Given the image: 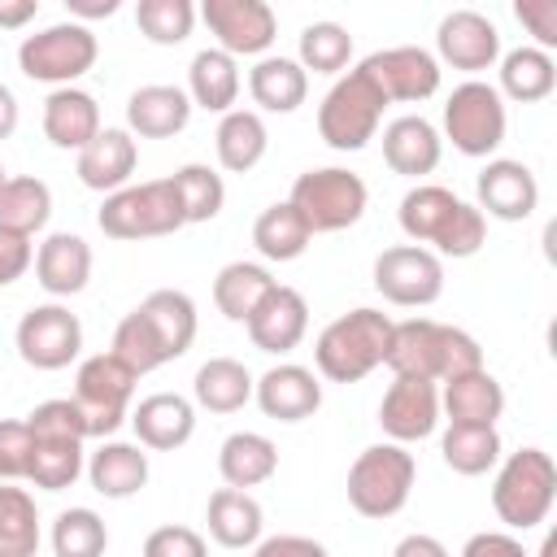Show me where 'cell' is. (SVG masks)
I'll return each mask as SVG.
<instances>
[{
	"label": "cell",
	"mask_w": 557,
	"mask_h": 557,
	"mask_svg": "<svg viewBox=\"0 0 557 557\" xmlns=\"http://www.w3.org/2000/svg\"><path fill=\"white\" fill-rule=\"evenodd\" d=\"M96 222L113 239H157V235H174L178 226H187L170 178H148V183L104 196Z\"/></svg>",
	"instance_id": "52a82bcc"
},
{
	"label": "cell",
	"mask_w": 557,
	"mask_h": 557,
	"mask_svg": "<svg viewBox=\"0 0 557 557\" xmlns=\"http://www.w3.org/2000/svg\"><path fill=\"white\" fill-rule=\"evenodd\" d=\"M26 426L30 435H74V440H87V422H83V409L74 405V396H57V400H44L26 413Z\"/></svg>",
	"instance_id": "681fc988"
},
{
	"label": "cell",
	"mask_w": 557,
	"mask_h": 557,
	"mask_svg": "<svg viewBox=\"0 0 557 557\" xmlns=\"http://www.w3.org/2000/svg\"><path fill=\"white\" fill-rule=\"evenodd\" d=\"M300 70L309 74H344V65L352 61V35L339 22H309L300 30Z\"/></svg>",
	"instance_id": "f6af8a7d"
},
{
	"label": "cell",
	"mask_w": 557,
	"mask_h": 557,
	"mask_svg": "<svg viewBox=\"0 0 557 557\" xmlns=\"http://www.w3.org/2000/svg\"><path fill=\"white\" fill-rule=\"evenodd\" d=\"M557 87V65L548 52L540 48H513L500 57V100H518V104H535V100H548Z\"/></svg>",
	"instance_id": "8d00e7d4"
},
{
	"label": "cell",
	"mask_w": 557,
	"mask_h": 557,
	"mask_svg": "<svg viewBox=\"0 0 557 557\" xmlns=\"http://www.w3.org/2000/svg\"><path fill=\"white\" fill-rule=\"evenodd\" d=\"M35 457V435L26 418H0V479H26Z\"/></svg>",
	"instance_id": "f907efd6"
},
{
	"label": "cell",
	"mask_w": 557,
	"mask_h": 557,
	"mask_svg": "<svg viewBox=\"0 0 557 557\" xmlns=\"http://www.w3.org/2000/svg\"><path fill=\"white\" fill-rule=\"evenodd\" d=\"M413 453L405 444H370L348 466V505L361 518H392L405 509L413 492Z\"/></svg>",
	"instance_id": "277c9868"
},
{
	"label": "cell",
	"mask_w": 557,
	"mask_h": 557,
	"mask_svg": "<svg viewBox=\"0 0 557 557\" xmlns=\"http://www.w3.org/2000/svg\"><path fill=\"white\" fill-rule=\"evenodd\" d=\"M479 213H492L500 222H527L540 205V183L531 174V165L522 161H509V157H492L483 170H479Z\"/></svg>",
	"instance_id": "e0dca14e"
},
{
	"label": "cell",
	"mask_w": 557,
	"mask_h": 557,
	"mask_svg": "<svg viewBox=\"0 0 557 557\" xmlns=\"http://www.w3.org/2000/svg\"><path fill=\"white\" fill-rule=\"evenodd\" d=\"M100 57V44L91 35V26L83 22H57L44 26L39 35H26L17 48V70L30 83H57V87H74V78H83Z\"/></svg>",
	"instance_id": "ba28073f"
},
{
	"label": "cell",
	"mask_w": 557,
	"mask_h": 557,
	"mask_svg": "<svg viewBox=\"0 0 557 557\" xmlns=\"http://www.w3.org/2000/svg\"><path fill=\"white\" fill-rule=\"evenodd\" d=\"M483 239H487V218L474 209V205H457V213H453V222L444 226V235L435 239V257H453V261H461V257H474L479 248H483Z\"/></svg>",
	"instance_id": "c3c4849f"
},
{
	"label": "cell",
	"mask_w": 557,
	"mask_h": 557,
	"mask_svg": "<svg viewBox=\"0 0 557 557\" xmlns=\"http://www.w3.org/2000/svg\"><path fill=\"white\" fill-rule=\"evenodd\" d=\"M239 96V65L222 48H200L187 65V100L209 113H231Z\"/></svg>",
	"instance_id": "f546056e"
},
{
	"label": "cell",
	"mask_w": 557,
	"mask_h": 557,
	"mask_svg": "<svg viewBox=\"0 0 557 557\" xmlns=\"http://www.w3.org/2000/svg\"><path fill=\"white\" fill-rule=\"evenodd\" d=\"M35 278L48 296H78L91 278V248L83 235L57 231L35 252Z\"/></svg>",
	"instance_id": "cb8c5ba5"
},
{
	"label": "cell",
	"mask_w": 557,
	"mask_h": 557,
	"mask_svg": "<svg viewBox=\"0 0 557 557\" xmlns=\"http://www.w3.org/2000/svg\"><path fill=\"white\" fill-rule=\"evenodd\" d=\"M39 548V509L26 487H0V557H35Z\"/></svg>",
	"instance_id": "60d3db41"
},
{
	"label": "cell",
	"mask_w": 557,
	"mask_h": 557,
	"mask_svg": "<svg viewBox=\"0 0 557 557\" xmlns=\"http://www.w3.org/2000/svg\"><path fill=\"white\" fill-rule=\"evenodd\" d=\"M83 474V440L74 435H35V457H30V483L44 492H61Z\"/></svg>",
	"instance_id": "7bdbcfd3"
},
{
	"label": "cell",
	"mask_w": 557,
	"mask_h": 557,
	"mask_svg": "<svg viewBox=\"0 0 557 557\" xmlns=\"http://www.w3.org/2000/svg\"><path fill=\"white\" fill-rule=\"evenodd\" d=\"M440 152H444V139L422 113H405L383 126V161L405 178L431 174L440 165Z\"/></svg>",
	"instance_id": "603a6c76"
},
{
	"label": "cell",
	"mask_w": 557,
	"mask_h": 557,
	"mask_svg": "<svg viewBox=\"0 0 557 557\" xmlns=\"http://www.w3.org/2000/svg\"><path fill=\"white\" fill-rule=\"evenodd\" d=\"M387 339H392V318L387 313L352 309V313L322 326V335L313 344L318 374L331 379V383H357V379H366L370 370L383 366Z\"/></svg>",
	"instance_id": "7a4b0ae2"
},
{
	"label": "cell",
	"mask_w": 557,
	"mask_h": 557,
	"mask_svg": "<svg viewBox=\"0 0 557 557\" xmlns=\"http://www.w3.org/2000/svg\"><path fill=\"white\" fill-rule=\"evenodd\" d=\"M35 13H39V0H0V26L4 30H22Z\"/></svg>",
	"instance_id": "680465c9"
},
{
	"label": "cell",
	"mask_w": 557,
	"mask_h": 557,
	"mask_svg": "<svg viewBox=\"0 0 557 557\" xmlns=\"http://www.w3.org/2000/svg\"><path fill=\"white\" fill-rule=\"evenodd\" d=\"M383 366L392 374H405V379L448 383L457 374L483 370V348L461 326H444V322H431V318H409V322H392Z\"/></svg>",
	"instance_id": "6da1fadb"
},
{
	"label": "cell",
	"mask_w": 557,
	"mask_h": 557,
	"mask_svg": "<svg viewBox=\"0 0 557 557\" xmlns=\"http://www.w3.org/2000/svg\"><path fill=\"white\" fill-rule=\"evenodd\" d=\"M30 261H35V244H30V235L0 226V287L17 283V278L30 270Z\"/></svg>",
	"instance_id": "db71d44e"
},
{
	"label": "cell",
	"mask_w": 557,
	"mask_h": 557,
	"mask_svg": "<svg viewBox=\"0 0 557 557\" xmlns=\"http://www.w3.org/2000/svg\"><path fill=\"white\" fill-rule=\"evenodd\" d=\"M392 557H448V548H444L435 535L413 531V535H405V540L392 548Z\"/></svg>",
	"instance_id": "6f0895ef"
},
{
	"label": "cell",
	"mask_w": 557,
	"mask_h": 557,
	"mask_svg": "<svg viewBox=\"0 0 557 557\" xmlns=\"http://www.w3.org/2000/svg\"><path fill=\"white\" fill-rule=\"evenodd\" d=\"M213 148H218L222 170H231V174L257 170L261 157H265V148H270V135H265L261 113L257 109H231V113H222L218 135H213Z\"/></svg>",
	"instance_id": "1f68e13d"
},
{
	"label": "cell",
	"mask_w": 557,
	"mask_h": 557,
	"mask_svg": "<svg viewBox=\"0 0 557 557\" xmlns=\"http://www.w3.org/2000/svg\"><path fill=\"white\" fill-rule=\"evenodd\" d=\"M135 370L126 361H117L113 352H96L78 366L74 379V405L83 409L87 422V440H104L113 435L126 418H131V396H135Z\"/></svg>",
	"instance_id": "9c48e42d"
},
{
	"label": "cell",
	"mask_w": 557,
	"mask_h": 557,
	"mask_svg": "<svg viewBox=\"0 0 557 557\" xmlns=\"http://www.w3.org/2000/svg\"><path fill=\"white\" fill-rule=\"evenodd\" d=\"M4 178H9V174H4V165H0V187H4Z\"/></svg>",
	"instance_id": "be15d7a7"
},
{
	"label": "cell",
	"mask_w": 557,
	"mask_h": 557,
	"mask_svg": "<svg viewBox=\"0 0 557 557\" xmlns=\"http://www.w3.org/2000/svg\"><path fill=\"white\" fill-rule=\"evenodd\" d=\"M505 100L492 83L483 78H466L461 87H453L448 104H444V135L453 139L457 152L466 157H492L505 144Z\"/></svg>",
	"instance_id": "30bf717a"
},
{
	"label": "cell",
	"mask_w": 557,
	"mask_h": 557,
	"mask_svg": "<svg viewBox=\"0 0 557 557\" xmlns=\"http://www.w3.org/2000/svg\"><path fill=\"white\" fill-rule=\"evenodd\" d=\"M135 161H139L135 135L126 126H100V135L78 152V178H83V187L113 196L131 183Z\"/></svg>",
	"instance_id": "ffe728a7"
},
{
	"label": "cell",
	"mask_w": 557,
	"mask_h": 557,
	"mask_svg": "<svg viewBox=\"0 0 557 557\" xmlns=\"http://www.w3.org/2000/svg\"><path fill=\"white\" fill-rule=\"evenodd\" d=\"M218 470H222V483H226V487L248 492V487L274 479V470H278V448H274V440H265L261 431H235V435H226L222 448H218Z\"/></svg>",
	"instance_id": "83f0119b"
},
{
	"label": "cell",
	"mask_w": 557,
	"mask_h": 557,
	"mask_svg": "<svg viewBox=\"0 0 557 557\" xmlns=\"http://www.w3.org/2000/svg\"><path fill=\"white\" fill-rule=\"evenodd\" d=\"M252 396L261 405L265 418L274 422H305L322 409V383L309 366H296V361H283L274 370H265L257 383H252Z\"/></svg>",
	"instance_id": "ac0fdd59"
},
{
	"label": "cell",
	"mask_w": 557,
	"mask_h": 557,
	"mask_svg": "<svg viewBox=\"0 0 557 557\" xmlns=\"http://www.w3.org/2000/svg\"><path fill=\"white\" fill-rule=\"evenodd\" d=\"M44 135L57 148L83 152L100 135V104H96V96L83 91V87H57L44 100Z\"/></svg>",
	"instance_id": "d4e9b609"
},
{
	"label": "cell",
	"mask_w": 557,
	"mask_h": 557,
	"mask_svg": "<svg viewBox=\"0 0 557 557\" xmlns=\"http://www.w3.org/2000/svg\"><path fill=\"white\" fill-rule=\"evenodd\" d=\"M48 218H52V191H48L44 178H35V174L4 178V187H0V226L35 235V231L48 226Z\"/></svg>",
	"instance_id": "f35d334b"
},
{
	"label": "cell",
	"mask_w": 557,
	"mask_h": 557,
	"mask_svg": "<svg viewBox=\"0 0 557 557\" xmlns=\"http://www.w3.org/2000/svg\"><path fill=\"white\" fill-rule=\"evenodd\" d=\"M553 553H557V535H548V540H544V548H540V557H553Z\"/></svg>",
	"instance_id": "6125c7cd"
},
{
	"label": "cell",
	"mask_w": 557,
	"mask_h": 557,
	"mask_svg": "<svg viewBox=\"0 0 557 557\" xmlns=\"http://www.w3.org/2000/svg\"><path fill=\"white\" fill-rule=\"evenodd\" d=\"M374 287L392 305H409V309L435 305L440 292H444V261L431 248H418V244L383 248L374 257Z\"/></svg>",
	"instance_id": "8fae6325"
},
{
	"label": "cell",
	"mask_w": 557,
	"mask_h": 557,
	"mask_svg": "<svg viewBox=\"0 0 557 557\" xmlns=\"http://www.w3.org/2000/svg\"><path fill=\"white\" fill-rule=\"evenodd\" d=\"M252 557H331V553L309 535H270V540H257Z\"/></svg>",
	"instance_id": "11a10c76"
},
{
	"label": "cell",
	"mask_w": 557,
	"mask_h": 557,
	"mask_svg": "<svg viewBox=\"0 0 557 557\" xmlns=\"http://www.w3.org/2000/svg\"><path fill=\"white\" fill-rule=\"evenodd\" d=\"M287 200L305 218L309 235H331V231H348L352 222H361L370 191H366L361 174H352L344 165H322V170H305L292 183Z\"/></svg>",
	"instance_id": "5b68a950"
},
{
	"label": "cell",
	"mask_w": 557,
	"mask_h": 557,
	"mask_svg": "<svg viewBox=\"0 0 557 557\" xmlns=\"http://www.w3.org/2000/svg\"><path fill=\"white\" fill-rule=\"evenodd\" d=\"M440 409L448 413V426H496L505 413V387L487 370H470L444 383Z\"/></svg>",
	"instance_id": "484cf974"
},
{
	"label": "cell",
	"mask_w": 557,
	"mask_h": 557,
	"mask_svg": "<svg viewBox=\"0 0 557 557\" xmlns=\"http://www.w3.org/2000/svg\"><path fill=\"white\" fill-rule=\"evenodd\" d=\"M457 205H461V196H453L448 187H440V183H418V187H409L405 196H400V231L418 244V248H435V239L444 235V226L453 222V213H457Z\"/></svg>",
	"instance_id": "d6a6232c"
},
{
	"label": "cell",
	"mask_w": 557,
	"mask_h": 557,
	"mask_svg": "<svg viewBox=\"0 0 557 557\" xmlns=\"http://www.w3.org/2000/svg\"><path fill=\"white\" fill-rule=\"evenodd\" d=\"M357 70L379 87V96L387 104H418V100L440 91V61L426 48H413V44L370 52Z\"/></svg>",
	"instance_id": "7c38bea8"
},
{
	"label": "cell",
	"mask_w": 557,
	"mask_h": 557,
	"mask_svg": "<svg viewBox=\"0 0 557 557\" xmlns=\"http://www.w3.org/2000/svg\"><path fill=\"white\" fill-rule=\"evenodd\" d=\"M309 226L305 218L292 209V200H274L270 209L257 213L252 222V244L265 261H296L305 248H309Z\"/></svg>",
	"instance_id": "74e56055"
},
{
	"label": "cell",
	"mask_w": 557,
	"mask_h": 557,
	"mask_svg": "<svg viewBox=\"0 0 557 557\" xmlns=\"http://www.w3.org/2000/svg\"><path fill=\"white\" fill-rule=\"evenodd\" d=\"M117 361H126L135 374H152L157 366H165V352H161V339L152 335V326H148V318L139 313V309H131L122 322H117V331H113V348H109Z\"/></svg>",
	"instance_id": "7dc6e473"
},
{
	"label": "cell",
	"mask_w": 557,
	"mask_h": 557,
	"mask_svg": "<svg viewBox=\"0 0 557 557\" xmlns=\"http://www.w3.org/2000/svg\"><path fill=\"white\" fill-rule=\"evenodd\" d=\"M461 557H531V553L513 535H505V531H479V535L466 540Z\"/></svg>",
	"instance_id": "9f6ffc18"
},
{
	"label": "cell",
	"mask_w": 557,
	"mask_h": 557,
	"mask_svg": "<svg viewBox=\"0 0 557 557\" xmlns=\"http://www.w3.org/2000/svg\"><path fill=\"white\" fill-rule=\"evenodd\" d=\"M244 326H248L252 348H261V352H292L305 339V331H309V305H305V296L296 287L274 283V292L257 305V313Z\"/></svg>",
	"instance_id": "d6986e66"
},
{
	"label": "cell",
	"mask_w": 557,
	"mask_h": 557,
	"mask_svg": "<svg viewBox=\"0 0 557 557\" xmlns=\"http://www.w3.org/2000/svg\"><path fill=\"white\" fill-rule=\"evenodd\" d=\"M187 122H191V100L183 87L148 83V87H135L126 100V131L139 139H170Z\"/></svg>",
	"instance_id": "7402d4cb"
},
{
	"label": "cell",
	"mask_w": 557,
	"mask_h": 557,
	"mask_svg": "<svg viewBox=\"0 0 557 557\" xmlns=\"http://www.w3.org/2000/svg\"><path fill=\"white\" fill-rule=\"evenodd\" d=\"M270 292H274V278H270V270L257 265V261H231V265H222L218 278H213V305H218V313L231 318V322H248V318L257 313V305H261Z\"/></svg>",
	"instance_id": "d590c367"
},
{
	"label": "cell",
	"mask_w": 557,
	"mask_h": 557,
	"mask_svg": "<svg viewBox=\"0 0 557 557\" xmlns=\"http://www.w3.org/2000/svg\"><path fill=\"white\" fill-rule=\"evenodd\" d=\"M435 48H440V61H448L453 70L479 74L500 61V30L479 9H453L435 30Z\"/></svg>",
	"instance_id": "2e32d148"
},
{
	"label": "cell",
	"mask_w": 557,
	"mask_h": 557,
	"mask_svg": "<svg viewBox=\"0 0 557 557\" xmlns=\"http://www.w3.org/2000/svg\"><path fill=\"white\" fill-rule=\"evenodd\" d=\"M83 348V322L65 305H35L17 322V357L35 370H65Z\"/></svg>",
	"instance_id": "4fadbf2b"
},
{
	"label": "cell",
	"mask_w": 557,
	"mask_h": 557,
	"mask_svg": "<svg viewBox=\"0 0 557 557\" xmlns=\"http://www.w3.org/2000/svg\"><path fill=\"white\" fill-rule=\"evenodd\" d=\"M104 548H109V527L96 509L74 505V509L57 513V522H52V553L57 557H104Z\"/></svg>",
	"instance_id": "ee69618b"
},
{
	"label": "cell",
	"mask_w": 557,
	"mask_h": 557,
	"mask_svg": "<svg viewBox=\"0 0 557 557\" xmlns=\"http://www.w3.org/2000/svg\"><path fill=\"white\" fill-rule=\"evenodd\" d=\"M248 91L265 113H296L309 96V74L296 57H261L248 70Z\"/></svg>",
	"instance_id": "4dcf8cb0"
},
{
	"label": "cell",
	"mask_w": 557,
	"mask_h": 557,
	"mask_svg": "<svg viewBox=\"0 0 557 557\" xmlns=\"http://www.w3.org/2000/svg\"><path fill=\"white\" fill-rule=\"evenodd\" d=\"M65 9L87 26V22H96V17H113V13H117V0H65Z\"/></svg>",
	"instance_id": "91938a15"
},
{
	"label": "cell",
	"mask_w": 557,
	"mask_h": 557,
	"mask_svg": "<svg viewBox=\"0 0 557 557\" xmlns=\"http://www.w3.org/2000/svg\"><path fill=\"white\" fill-rule=\"evenodd\" d=\"M557 500V466L544 448H518L505 457L496 483H492V509L505 527L531 531L548 518Z\"/></svg>",
	"instance_id": "3957f363"
},
{
	"label": "cell",
	"mask_w": 557,
	"mask_h": 557,
	"mask_svg": "<svg viewBox=\"0 0 557 557\" xmlns=\"http://www.w3.org/2000/svg\"><path fill=\"white\" fill-rule=\"evenodd\" d=\"M139 313L148 318L152 335L161 339L165 361H174V357H183V352L191 348V339H196V305H191V296H187V292L157 287V292L139 305Z\"/></svg>",
	"instance_id": "836d02e7"
},
{
	"label": "cell",
	"mask_w": 557,
	"mask_h": 557,
	"mask_svg": "<svg viewBox=\"0 0 557 557\" xmlns=\"http://www.w3.org/2000/svg\"><path fill=\"white\" fill-rule=\"evenodd\" d=\"M513 13H518V22L535 35V48H540V52L557 48V0H518Z\"/></svg>",
	"instance_id": "f5cc1de1"
},
{
	"label": "cell",
	"mask_w": 557,
	"mask_h": 557,
	"mask_svg": "<svg viewBox=\"0 0 557 557\" xmlns=\"http://www.w3.org/2000/svg\"><path fill=\"white\" fill-rule=\"evenodd\" d=\"M440 422V387L431 379H405L396 374L379 405V426L392 435V444L426 440Z\"/></svg>",
	"instance_id": "9a60e30c"
},
{
	"label": "cell",
	"mask_w": 557,
	"mask_h": 557,
	"mask_svg": "<svg viewBox=\"0 0 557 557\" xmlns=\"http://www.w3.org/2000/svg\"><path fill=\"white\" fill-rule=\"evenodd\" d=\"M131 426H135V435H139L144 448L174 453L196 431V405L187 396H178V392H152V396H144L131 409Z\"/></svg>",
	"instance_id": "44dd1931"
},
{
	"label": "cell",
	"mask_w": 557,
	"mask_h": 557,
	"mask_svg": "<svg viewBox=\"0 0 557 557\" xmlns=\"http://www.w3.org/2000/svg\"><path fill=\"white\" fill-rule=\"evenodd\" d=\"M205 522H209V535H213L222 548H252V544L261 540L265 513H261L257 496H248V492H239V487H218V492L209 496Z\"/></svg>",
	"instance_id": "f1b7e54d"
},
{
	"label": "cell",
	"mask_w": 557,
	"mask_h": 557,
	"mask_svg": "<svg viewBox=\"0 0 557 557\" xmlns=\"http://www.w3.org/2000/svg\"><path fill=\"white\" fill-rule=\"evenodd\" d=\"M87 479L109 500L135 496L148 483V453H144V444H122V440L100 444L91 453V461H87Z\"/></svg>",
	"instance_id": "4316f807"
},
{
	"label": "cell",
	"mask_w": 557,
	"mask_h": 557,
	"mask_svg": "<svg viewBox=\"0 0 557 557\" xmlns=\"http://www.w3.org/2000/svg\"><path fill=\"white\" fill-rule=\"evenodd\" d=\"M17 131V96L0 83V139H9Z\"/></svg>",
	"instance_id": "94428289"
},
{
	"label": "cell",
	"mask_w": 557,
	"mask_h": 557,
	"mask_svg": "<svg viewBox=\"0 0 557 557\" xmlns=\"http://www.w3.org/2000/svg\"><path fill=\"white\" fill-rule=\"evenodd\" d=\"M252 374L244 361L235 357H209L200 370H196V383H191V396L200 409L209 413H235L252 400Z\"/></svg>",
	"instance_id": "e575fe53"
},
{
	"label": "cell",
	"mask_w": 557,
	"mask_h": 557,
	"mask_svg": "<svg viewBox=\"0 0 557 557\" xmlns=\"http://www.w3.org/2000/svg\"><path fill=\"white\" fill-rule=\"evenodd\" d=\"M383 109H387V100L379 96V87L361 70H348L331 83V91L318 104V135L335 152H357L374 139Z\"/></svg>",
	"instance_id": "8992f818"
},
{
	"label": "cell",
	"mask_w": 557,
	"mask_h": 557,
	"mask_svg": "<svg viewBox=\"0 0 557 557\" xmlns=\"http://www.w3.org/2000/svg\"><path fill=\"white\" fill-rule=\"evenodd\" d=\"M200 17L226 57H261L278 35L274 9L265 0H205Z\"/></svg>",
	"instance_id": "5bb4252c"
},
{
	"label": "cell",
	"mask_w": 557,
	"mask_h": 557,
	"mask_svg": "<svg viewBox=\"0 0 557 557\" xmlns=\"http://www.w3.org/2000/svg\"><path fill=\"white\" fill-rule=\"evenodd\" d=\"M174 183V196H178V209H183V222H213L226 205V183L213 165H200V161H187L170 174Z\"/></svg>",
	"instance_id": "ab89813d"
},
{
	"label": "cell",
	"mask_w": 557,
	"mask_h": 557,
	"mask_svg": "<svg viewBox=\"0 0 557 557\" xmlns=\"http://www.w3.org/2000/svg\"><path fill=\"white\" fill-rule=\"evenodd\" d=\"M144 557H205V540L191 527H157L144 540Z\"/></svg>",
	"instance_id": "816d5d0a"
},
{
	"label": "cell",
	"mask_w": 557,
	"mask_h": 557,
	"mask_svg": "<svg viewBox=\"0 0 557 557\" xmlns=\"http://www.w3.org/2000/svg\"><path fill=\"white\" fill-rule=\"evenodd\" d=\"M135 26L148 44H183L196 26V4L191 0H139L135 4Z\"/></svg>",
	"instance_id": "bcb514c9"
},
{
	"label": "cell",
	"mask_w": 557,
	"mask_h": 557,
	"mask_svg": "<svg viewBox=\"0 0 557 557\" xmlns=\"http://www.w3.org/2000/svg\"><path fill=\"white\" fill-rule=\"evenodd\" d=\"M440 453H444L448 470L474 479L500 461V435H496V426H448L440 440Z\"/></svg>",
	"instance_id": "b9f144b4"
}]
</instances>
